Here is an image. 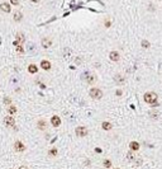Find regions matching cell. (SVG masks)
Segmentation results:
<instances>
[{"instance_id": "1", "label": "cell", "mask_w": 162, "mask_h": 169, "mask_svg": "<svg viewBox=\"0 0 162 169\" xmlns=\"http://www.w3.org/2000/svg\"><path fill=\"white\" fill-rule=\"evenodd\" d=\"M144 101L154 107V106H157V94L154 92H148L144 94Z\"/></svg>"}, {"instance_id": "2", "label": "cell", "mask_w": 162, "mask_h": 169, "mask_svg": "<svg viewBox=\"0 0 162 169\" xmlns=\"http://www.w3.org/2000/svg\"><path fill=\"white\" fill-rule=\"evenodd\" d=\"M89 95L93 99H101L103 97V92L101 89H98V88H93V89H90L89 92Z\"/></svg>"}, {"instance_id": "3", "label": "cell", "mask_w": 162, "mask_h": 169, "mask_svg": "<svg viewBox=\"0 0 162 169\" xmlns=\"http://www.w3.org/2000/svg\"><path fill=\"white\" fill-rule=\"evenodd\" d=\"M75 132H76V136L84 137V136H86V135H87V128L84 127V126H79V127H76Z\"/></svg>"}, {"instance_id": "4", "label": "cell", "mask_w": 162, "mask_h": 169, "mask_svg": "<svg viewBox=\"0 0 162 169\" xmlns=\"http://www.w3.org/2000/svg\"><path fill=\"white\" fill-rule=\"evenodd\" d=\"M24 42V34L22 32H18L17 33V36H15V41H14V45L18 46V45H20V43H23Z\"/></svg>"}, {"instance_id": "5", "label": "cell", "mask_w": 162, "mask_h": 169, "mask_svg": "<svg viewBox=\"0 0 162 169\" xmlns=\"http://www.w3.org/2000/svg\"><path fill=\"white\" fill-rule=\"evenodd\" d=\"M4 123L8 127H15V120L13 118V117H10V116H8V117H5V120H4Z\"/></svg>"}, {"instance_id": "6", "label": "cell", "mask_w": 162, "mask_h": 169, "mask_svg": "<svg viewBox=\"0 0 162 169\" xmlns=\"http://www.w3.org/2000/svg\"><path fill=\"white\" fill-rule=\"evenodd\" d=\"M14 149H15L17 151L22 153V151H24V150H25V145L22 141H15V144H14Z\"/></svg>"}, {"instance_id": "7", "label": "cell", "mask_w": 162, "mask_h": 169, "mask_svg": "<svg viewBox=\"0 0 162 169\" xmlns=\"http://www.w3.org/2000/svg\"><path fill=\"white\" fill-rule=\"evenodd\" d=\"M109 58L112 61H119V58H120V55H119V52H117V51H112V52L109 53Z\"/></svg>"}, {"instance_id": "8", "label": "cell", "mask_w": 162, "mask_h": 169, "mask_svg": "<svg viewBox=\"0 0 162 169\" xmlns=\"http://www.w3.org/2000/svg\"><path fill=\"white\" fill-rule=\"evenodd\" d=\"M51 123H52L53 127H58L61 125V118L58 116H53L52 118H51Z\"/></svg>"}, {"instance_id": "9", "label": "cell", "mask_w": 162, "mask_h": 169, "mask_svg": "<svg viewBox=\"0 0 162 169\" xmlns=\"http://www.w3.org/2000/svg\"><path fill=\"white\" fill-rule=\"evenodd\" d=\"M0 10H3V12H5V13H9L10 10H12L10 4H8V3H1V4H0Z\"/></svg>"}, {"instance_id": "10", "label": "cell", "mask_w": 162, "mask_h": 169, "mask_svg": "<svg viewBox=\"0 0 162 169\" xmlns=\"http://www.w3.org/2000/svg\"><path fill=\"white\" fill-rule=\"evenodd\" d=\"M40 43H42V47H43V48H50L51 45H52V41H51L50 38H43Z\"/></svg>"}, {"instance_id": "11", "label": "cell", "mask_w": 162, "mask_h": 169, "mask_svg": "<svg viewBox=\"0 0 162 169\" xmlns=\"http://www.w3.org/2000/svg\"><path fill=\"white\" fill-rule=\"evenodd\" d=\"M114 82H115L117 84H124V83H126V80H124V76L123 75L118 74V75L114 76Z\"/></svg>"}, {"instance_id": "12", "label": "cell", "mask_w": 162, "mask_h": 169, "mask_svg": "<svg viewBox=\"0 0 162 169\" xmlns=\"http://www.w3.org/2000/svg\"><path fill=\"white\" fill-rule=\"evenodd\" d=\"M40 68L45 69V70H50L51 69V62L47 61V60H42L40 61Z\"/></svg>"}, {"instance_id": "13", "label": "cell", "mask_w": 162, "mask_h": 169, "mask_svg": "<svg viewBox=\"0 0 162 169\" xmlns=\"http://www.w3.org/2000/svg\"><path fill=\"white\" fill-rule=\"evenodd\" d=\"M129 148H130L132 151H137V150H139V144L137 141H132L129 144Z\"/></svg>"}, {"instance_id": "14", "label": "cell", "mask_w": 162, "mask_h": 169, "mask_svg": "<svg viewBox=\"0 0 162 169\" xmlns=\"http://www.w3.org/2000/svg\"><path fill=\"white\" fill-rule=\"evenodd\" d=\"M37 126H38L39 130H46V127H47L46 121H45V120H39V121H38V123H37Z\"/></svg>"}, {"instance_id": "15", "label": "cell", "mask_w": 162, "mask_h": 169, "mask_svg": "<svg viewBox=\"0 0 162 169\" xmlns=\"http://www.w3.org/2000/svg\"><path fill=\"white\" fill-rule=\"evenodd\" d=\"M28 71L31 72V74H34V72H37L38 71V68H37V65H34V64H31L28 66Z\"/></svg>"}, {"instance_id": "16", "label": "cell", "mask_w": 162, "mask_h": 169, "mask_svg": "<svg viewBox=\"0 0 162 169\" xmlns=\"http://www.w3.org/2000/svg\"><path fill=\"white\" fill-rule=\"evenodd\" d=\"M101 127H103V130H105V131H109V130H112V123L110 122H103L101 123Z\"/></svg>"}, {"instance_id": "17", "label": "cell", "mask_w": 162, "mask_h": 169, "mask_svg": "<svg viewBox=\"0 0 162 169\" xmlns=\"http://www.w3.org/2000/svg\"><path fill=\"white\" fill-rule=\"evenodd\" d=\"M22 18H23V14H22L20 12H15V13H14V20H15V22H20Z\"/></svg>"}, {"instance_id": "18", "label": "cell", "mask_w": 162, "mask_h": 169, "mask_svg": "<svg viewBox=\"0 0 162 169\" xmlns=\"http://www.w3.org/2000/svg\"><path fill=\"white\" fill-rule=\"evenodd\" d=\"M86 82L89 83V84H93V83L95 82V76H94V75H89V76H87V80H86Z\"/></svg>"}, {"instance_id": "19", "label": "cell", "mask_w": 162, "mask_h": 169, "mask_svg": "<svg viewBox=\"0 0 162 169\" xmlns=\"http://www.w3.org/2000/svg\"><path fill=\"white\" fill-rule=\"evenodd\" d=\"M149 117H151V118H157V117H158V112L151 111V112H149Z\"/></svg>"}, {"instance_id": "20", "label": "cell", "mask_w": 162, "mask_h": 169, "mask_svg": "<svg viewBox=\"0 0 162 169\" xmlns=\"http://www.w3.org/2000/svg\"><path fill=\"white\" fill-rule=\"evenodd\" d=\"M127 158H128L129 160H135V156L133 155V151H132V150H130V151L127 154Z\"/></svg>"}, {"instance_id": "21", "label": "cell", "mask_w": 162, "mask_h": 169, "mask_svg": "<svg viewBox=\"0 0 162 169\" xmlns=\"http://www.w3.org/2000/svg\"><path fill=\"white\" fill-rule=\"evenodd\" d=\"M142 47H143V48H148V47H149V42L146 41V39H143V41H142Z\"/></svg>"}, {"instance_id": "22", "label": "cell", "mask_w": 162, "mask_h": 169, "mask_svg": "<svg viewBox=\"0 0 162 169\" xmlns=\"http://www.w3.org/2000/svg\"><path fill=\"white\" fill-rule=\"evenodd\" d=\"M8 112L10 113V115H13V113H15V112H17V108L14 107V106H10L9 109H8Z\"/></svg>"}, {"instance_id": "23", "label": "cell", "mask_w": 162, "mask_h": 169, "mask_svg": "<svg viewBox=\"0 0 162 169\" xmlns=\"http://www.w3.org/2000/svg\"><path fill=\"white\" fill-rule=\"evenodd\" d=\"M103 164H104L105 168H110V167H112V161H110V160H104V163H103Z\"/></svg>"}, {"instance_id": "24", "label": "cell", "mask_w": 162, "mask_h": 169, "mask_svg": "<svg viewBox=\"0 0 162 169\" xmlns=\"http://www.w3.org/2000/svg\"><path fill=\"white\" fill-rule=\"evenodd\" d=\"M4 103H5V104H10V103H12V98L6 97V98L4 99Z\"/></svg>"}, {"instance_id": "25", "label": "cell", "mask_w": 162, "mask_h": 169, "mask_svg": "<svg viewBox=\"0 0 162 169\" xmlns=\"http://www.w3.org/2000/svg\"><path fill=\"white\" fill-rule=\"evenodd\" d=\"M17 51H18V52H23V47H22L20 45H18L17 46Z\"/></svg>"}, {"instance_id": "26", "label": "cell", "mask_w": 162, "mask_h": 169, "mask_svg": "<svg viewBox=\"0 0 162 169\" xmlns=\"http://www.w3.org/2000/svg\"><path fill=\"white\" fill-rule=\"evenodd\" d=\"M50 154H51V155H56V154H57V150H56V149H51Z\"/></svg>"}, {"instance_id": "27", "label": "cell", "mask_w": 162, "mask_h": 169, "mask_svg": "<svg viewBox=\"0 0 162 169\" xmlns=\"http://www.w3.org/2000/svg\"><path fill=\"white\" fill-rule=\"evenodd\" d=\"M10 1H12L13 5H18V4H19V0H10Z\"/></svg>"}, {"instance_id": "28", "label": "cell", "mask_w": 162, "mask_h": 169, "mask_svg": "<svg viewBox=\"0 0 162 169\" xmlns=\"http://www.w3.org/2000/svg\"><path fill=\"white\" fill-rule=\"evenodd\" d=\"M95 150H96V153H99V154H100V153H101V149H100V148H96V149H95Z\"/></svg>"}, {"instance_id": "29", "label": "cell", "mask_w": 162, "mask_h": 169, "mask_svg": "<svg viewBox=\"0 0 162 169\" xmlns=\"http://www.w3.org/2000/svg\"><path fill=\"white\" fill-rule=\"evenodd\" d=\"M117 95H122V90H118L117 92Z\"/></svg>"}, {"instance_id": "30", "label": "cell", "mask_w": 162, "mask_h": 169, "mask_svg": "<svg viewBox=\"0 0 162 169\" xmlns=\"http://www.w3.org/2000/svg\"><path fill=\"white\" fill-rule=\"evenodd\" d=\"M19 169H28V168H27V167H24V165H22V167H20Z\"/></svg>"}]
</instances>
